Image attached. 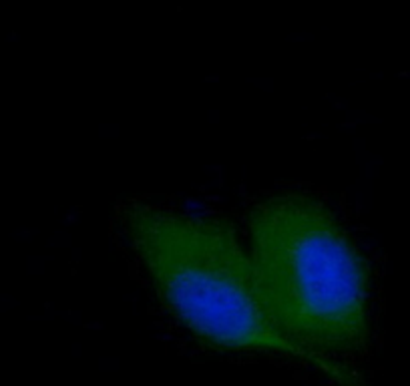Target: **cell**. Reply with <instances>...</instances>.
I'll use <instances>...</instances> for the list:
<instances>
[{
    "label": "cell",
    "instance_id": "2",
    "mask_svg": "<svg viewBox=\"0 0 410 386\" xmlns=\"http://www.w3.org/2000/svg\"><path fill=\"white\" fill-rule=\"evenodd\" d=\"M127 229L165 306L199 338L221 348L302 358L342 384V370L292 344L274 326L251 258L229 223L157 205L127 211Z\"/></svg>",
    "mask_w": 410,
    "mask_h": 386
},
{
    "label": "cell",
    "instance_id": "1",
    "mask_svg": "<svg viewBox=\"0 0 410 386\" xmlns=\"http://www.w3.org/2000/svg\"><path fill=\"white\" fill-rule=\"evenodd\" d=\"M251 264L282 336L310 354L346 352L366 336V266L316 197L282 193L249 213Z\"/></svg>",
    "mask_w": 410,
    "mask_h": 386
}]
</instances>
